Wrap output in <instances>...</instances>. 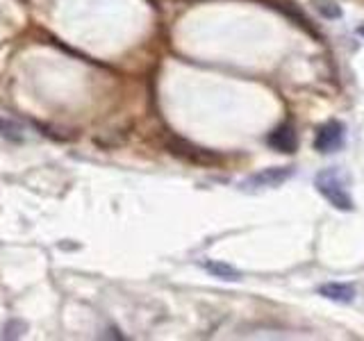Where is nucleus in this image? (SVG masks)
I'll return each mask as SVG.
<instances>
[{"label": "nucleus", "instance_id": "9d476101", "mask_svg": "<svg viewBox=\"0 0 364 341\" xmlns=\"http://www.w3.org/2000/svg\"><path fill=\"white\" fill-rule=\"evenodd\" d=\"M360 34H362V37H364V26H360V30H358Z\"/></svg>", "mask_w": 364, "mask_h": 341}, {"label": "nucleus", "instance_id": "423d86ee", "mask_svg": "<svg viewBox=\"0 0 364 341\" xmlns=\"http://www.w3.org/2000/svg\"><path fill=\"white\" fill-rule=\"evenodd\" d=\"M318 293L323 296L328 301H335V303H350L353 296H355V289L350 284H339V282H328L323 287H318Z\"/></svg>", "mask_w": 364, "mask_h": 341}, {"label": "nucleus", "instance_id": "f257e3e1", "mask_svg": "<svg viewBox=\"0 0 364 341\" xmlns=\"http://www.w3.org/2000/svg\"><path fill=\"white\" fill-rule=\"evenodd\" d=\"M314 185L318 189V193L333 205V207L337 210H344V212H350L353 210V198L350 193L344 185V180L339 178V173L335 168H326L321 170V173L316 175Z\"/></svg>", "mask_w": 364, "mask_h": 341}, {"label": "nucleus", "instance_id": "1a4fd4ad", "mask_svg": "<svg viewBox=\"0 0 364 341\" xmlns=\"http://www.w3.org/2000/svg\"><path fill=\"white\" fill-rule=\"evenodd\" d=\"M318 11L326 16H341L339 7H333V3H318Z\"/></svg>", "mask_w": 364, "mask_h": 341}, {"label": "nucleus", "instance_id": "6e6552de", "mask_svg": "<svg viewBox=\"0 0 364 341\" xmlns=\"http://www.w3.org/2000/svg\"><path fill=\"white\" fill-rule=\"evenodd\" d=\"M205 269L210 273H214L216 278L221 280H239V271H235L232 266L221 264V261H205Z\"/></svg>", "mask_w": 364, "mask_h": 341}, {"label": "nucleus", "instance_id": "7ed1b4c3", "mask_svg": "<svg viewBox=\"0 0 364 341\" xmlns=\"http://www.w3.org/2000/svg\"><path fill=\"white\" fill-rule=\"evenodd\" d=\"M168 151L182 157V159H187V162H193V164H214V162H219V157H216L214 153L210 151H203V148L198 146H193L189 141H182V139H171L168 141Z\"/></svg>", "mask_w": 364, "mask_h": 341}, {"label": "nucleus", "instance_id": "0eeeda50", "mask_svg": "<svg viewBox=\"0 0 364 341\" xmlns=\"http://www.w3.org/2000/svg\"><path fill=\"white\" fill-rule=\"evenodd\" d=\"M0 136L7 141H14V144H21L23 139H26L21 123L11 121V119H3V117H0Z\"/></svg>", "mask_w": 364, "mask_h": 341}, {"label": "nucleus", "instance_id": "f03ea898", "mask_svg": "<svg viewBox=\"0 0 364 341\" xmlns=\"http://www.w3.org/2000/svg\"><path fill=\"white\" fill-rule=\"evenodd\" d=\"M344 136H346V128L344 123L339 121H328L321 128L316 130L314 136V148L318 153H335L344 146Z\"/></svg>", "mask_w": 364, "mask_h": 341}, {"label": "nucleus", "instance_id": "20e7f679", "mask_svg": "<svg viewBox=\"0 0 364 341\" xmlns=\"http://www.w3.org/2000/svg\"><path fill=\"white\" fill-rule=\"evenodd\" d=\"M267 144L278 153H294L296 146H299V136H296L291 125H280L267 136Z\"/></svg>", "mask_w": 364, "mask_h": 341}, {"label": "nucleus", "instance_id": "39448f33", "mask_svg": "<svg viewBox=\"0 0 364 341\" xmlns=\"http://www.w3.org/2000/svg\"><path fill=\"white\" fill-rule=\"evenodd\" d=\"M294 175V168L291 166H273V168H267L257 173L255 178H250V185L253 187H278L282 185L284 180H289Z\"/></svg>", "mask_w": 364, "mask_h": 341}]
</instances>
